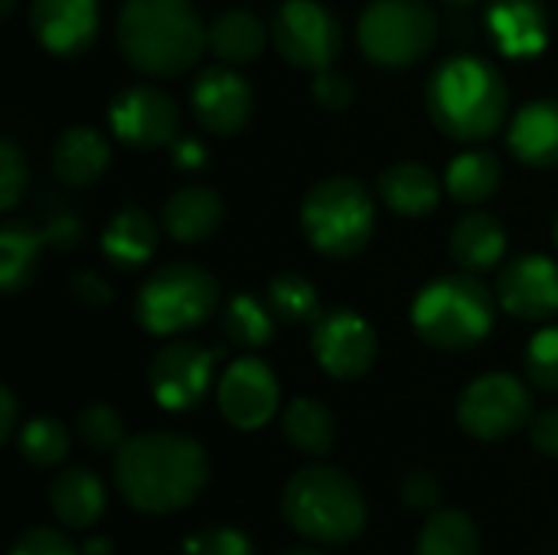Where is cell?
Here are the masks:
<instances>
[{"mask_svg": "<svg viewBox=\"0 0 558 555\" xmlns=\"http://www.w3.org/2000/svg\"><path fill=\"white\" fill-rule=\"evenodd\" d=\"M494 311L497 301L490 288L471 272H461L435 278L418 291L412 304V324L428 347L464 353L490 334Z\"/></svg>", "mask_w": 558, "mask_h": 555, "instance_id": "obj_5", "label": "cell"}, {"mask_svg": "<svg viewBox=\"0 0 558 555\" xmlns=\"http://www.w3.org/2000/svg\"><path fill=\"white\" fill-rule=\"evenodd\" d=\"M445 186L458 203H484L500 186V160L490 150H468L451 160L445 173Z\"/></svg>", "mask_w": 558, "mask_h": 555, "instance_id": "obj_30", "label": "cell"}, {"mask_svg": "<svg viewBox=\"0 0 558 555\" xmlns=\"http://www.w3.org/2000/svg\"><path fill=\"white\" fill-rule=\"evenodd\" d=\"M281 432L288 438L291 448H298L301 455L311 458H324L330 455L333 442H337V422L333 412L317 402V399H294L284 415H281Z\"/></svg>", "mask_w": 558, "mask_h": 555, "instance_id": "obj_26", "label": "cell"}, {"mask_svg": "<svg viewBox=\"0 0 558 555\" xmlns=\"http://www.w3.org/2000/svg\"><path fill=\"white\" fill-rule=\"evenodd\" d=\"M314 360L333 379H360L373 370L379 343L376 330L356 311H327L314 321Z\"/></svg>", "mask_w": 558, "mask_h": 555, "instance_id": "obj_12", "label": "cell"}, {"mask_svg": "<svg viewBox=\"0 0 558 555\" xmlns=\"http://www.w3.org/2000/svg\"><path fill=\"white\" fill-rule=\"evenodd\" d=\"M108 124L118 141L150 150L160 144H173L180 111H177V101L163 88L131 85L114 95V101L108 108Z\"/></svg>", "mask_w": 558, "mask_h": 555, "instance_id": "obj_13", "label": "cell"}, {"mask_svg": "<svg viewBox=\"0 0 558 555\" xmlns=\"http://www.w3.org/2000/svg\"><path fill=\"white\" fill-rule=\"evenodd\" d=\"M209 49L226 65H245L265 49V26L248 10H229L209 26Z\"/></svg>", "mask_w": 558, "mask_h": 555, "instance_id": "obj_28", "label": "cell"}, {"mask_svg": "<svg viewBox=\"0 0 558 555\" xmlns=\"http://www.w3.org/2000/svg\"><path fill=\"white\" fill-rule=\"evenodd\" d=\"M271 36L278 52L298 69H330L343 49L340 20L320 0H284L275 10Z\"/></svg>", "mask_w": 558, "mask_h": 555, "instance_id": "obj_10", "label": "cell"}, {"mask_svg": "<svg viewBox=\"0 0 558 555\" xmlns=\"http://www.w3.org/2000/svg\"><path fill=\"white\" fill-rule=\"evenodd\" d=\"M82 555H114V546L108 536H92L85 546H82Z\"/></svg>", "mask_w": 558, "mask_h": 555, "instance_id": "obj_46", "label": "cell"}, {"mask_svg": "<svg viewBox=\"0 0 558 555\" xmlns=\"http://www.w3.org/2000/svg\"><path fill=\"white\" fill-rule=\"evenodd\" d=\"M69 291H72V298L78 301V304H85V307H105V304H111V285L105 281V278H98L95 272H75L72 278H69Z\"/></svg>", "mask_w": 558, "mask_h": 555, "instance_id": "obj_41", "label": "cell"}, {"mask_svg": "<svg viewBox=\"0 0 558 555\" xmlns=\"http://www.w3.org/2000/svg\"><path fill=\"white\" fill-rule=\"evenodd\" d=\"M111 164V147L95 128H69L56 137L49 167L52 177L65 186H92Z\"/></svg>", "mask_w": 558, "mask_h": 555, "instance_id": "obj_19", "label": "cell"}, {"mask_svg": "<svg viewBox=\"0 0 558 555\" xmlns=\"http://www.w3.org/2000/svg\"><path fill=\"white\" fill-rule=\"evenodd\" d=\"M363 52L386 69H402L432 52L438 16L425 0H373L356 23Z\"/></svg>", "mask_w": 558, "mask_h": 555, "instance_id": "obj_8", "label": "cell"}, {"mask_svg": "<svg viewBox=\"0 0 558 555\" xmlns=\"http://www.w3.org/2000/svg\"><path fill=\"white\" fill-rule=\"evenodd\" d=\"M523 366H526V379L536 389L558 393V327H546L530 340Z\"/></svg>", "mask_w": 558, "mask_h": 555, "instance_id": "obj_35", "label": "cell"}, {"mask_svg": "<svg viewBox=\"0 0 558 555\" xmlns=\"http://www.w3.org/2000/svg\"><path fill=\"white\" fill-rule=\"evenodd\" d=\"M530 412L533 396L510 373L477 376L458 399V425L481 442H500L517 435L530 422Z\"/></svg>", "mask_w": 558, "mask_h": 555, "instance_id": "obj_9", "label": "cell"}, {"mask_svg": "<svg viewBox=\"0 0 558 555\" xmlns=\"http://www.w3.org/2000/svg\"><path fill=\"white\" fill-rule=\"evenodd\" d=\"M160 216H163V229L170 232V239L183 245H199L222 226L226 206L219 193L209 186H183L170 193Z\"/></svg>", "mask_w": 558, "mask_h": 555, "instance_id": "obj_21", "label": "cell"}, {"mask_svg": "<svg viewBox=\"0 0 558 555\" xmlns=\"http://www.w3.org/2000/svg\"><path fill=\"white\" fill-rule=\"evenodd\" d=\"M26 186V160L20 154V147L3 137L0 141V209H13L23 196Z\"/></svg>", "mask_w": 558, "mask_h": 555, "instance_id": "obj_37", "label": "cell"}, {"mask_svg": "<svg viewBox=\"0 0 558 555\" xmlns=\"http://www.w3.org/2000/svg\"><path fill=\"white\" fill-rule=\"evenodd\" d=\"M311 95H314V101H317L324 111H347V108L353 105V82H350V75H343V72L320 69V72L314 75Z\"/></svg>", "mask_w": 558, "mask_h": 555, "instance_id": "obj_38", "label": "cell"}, {"mask_svg": "<svg viewBox=\"0 0 558 555\" xmlns=\"http://www.w3.org/2000/svg\"><path fill=\"white\" fill-rule=\"evenodd\" d=\"M281 555H324V553H317V550H288V553H281Z\"/></svg>", "mask_w": 558, "mask_h": 555, "instance_id": "obj_48", "label": "cell"}, {"mask_svg": "<svg viewBox=\"0 0 558 555\" xmlns=\"http://www.w3.org/2000/svg\"><path fill=\"white\" fill-rule=\"evenodd\" d=\"M226 337L242 350H258L275 337V314L268 304L255 301L252 294H235L222 314Z\"/></svg>", "mask_w": 558, "mask_h": 555, "instance_id": "obj_31", "label": "cell"}, {"mask_svg": "<svg viewBox=\"0 0 558 555\" xmlns=\"http://www.w3.org/2000/svg\"><path fill=\"white\" fill-rule=\"evenodd\" d=\"M530 438L536 451H543L546 458H558V409H546L533 419Z\"/></svg>", "mask_w": 558, "mask_h": 555, "instance_id": "obj_42", "label": "cell"}, {"mask_svg": "<svg viewBox=\"0 0 558 555\" xmlns=\"http://www.w3.org/2000/svg\"><path fill=\"white\" fill-rule=\"evenodd\" d=\"M29 26L52 56H82L98 36V0H33Z\"/></svg>", "mask_w": 558, "mask_h": 555, "instance_id": "obj_17", "label": "cell"}, {"mask_svg": "<svg viewBox=\"0 0 558 555\" xmlns=\"http://www.w3.org/2000/svg\"><path fill=\"white\" fill-rule=\"evenodd\" d=\"M180 555H255L252 543L245 533L232 530V527H209L193 533Z\"/></svg>", "mask_w": 558, "mask_h": 555, "instance_id": "obj_36", "label": "cell"}, {"mask_svg": "<svg viewBox=\"0 0 558 555\" xmlns=\"http://www.w3.org/2000/svg\"><path fill=\"white\" fill-rule=\"evenodd\" d=\"M43 232H46V242H49V245H56V249H72V245L78 242V236H82V226H78L69 213H56L52 219H46Z\"/></svg>", "mask_w": 558, "mask_h": 555, "instance_id": "obj_43", "label": "cell"}, {"mask_svg": "<svg viewBox=\"0 0 558 555\" xmlns=\"http://www.w3.org/2000/svg\"><path fill=\"white\" fill-rule=\"evenodd\" d=\"M216 357L219 353H213L199 343H190V340L160 347L147 366V386H150V396L157 399V406H163L167 412L196 409L213 386Z\"/></svg>", "mask_w": 558, "mask_h": 555, "instance_id": "obj_11", "label": "cell"}, {"mask_svg": "<svg viewBox=\"0 0 558 555\" xmlns=\"http://www.w3.org/2000/svg\"><path fill=\"white\" fill-rule=\"evenodd\" d=\"M75 435L92 451H118L128 442L124 419L105 402H92L75 415Z\"/></svg>", "mask_w": 558, "mask_h": 555, "instance_id": "obj_34", "label": "cell"}, {"mask_svg": "<svg viewBox=\"0 0 558 555\" xmlns=\"http://www.w3.org/2000/svg\"><path fill=\"white\" fill-rule=\"evenodd\" d=\"M190 108L203 131L229 137L242 131L252 118V88L235 69L216 65L199 72V79L193 82Z\"/></svg>", "mask_w": 558, "mask_h": 555, "instance_id": "obj_15", "label": "cell"}, {"mask_svg": "<svg viewBox=\"0 0 558 555\" xmlns=\"http://www.w3.org/2000/svg\"><path fill=\"white\" fill-rule=\"evenodd\" d=\"M154 252H157V222L137 206L114 213L101 232V255L114 268L147 265Z\"/></svg>", "mask_w": 558, "mask_h": 555, "instance_id": "obj_25", "label": "cell"}, {"mask_svg": "<svg viewBox=\"0 0 558 555\" xmlns=\"http://www.w3.org/2000/svg\"><path fill=\"white\" fill-rule=\"evenodd\" d=\"M173 160L180 170H203L209 164V150L196 137H173Z\"/></svg>", "mask_w": 558, "mask_h": 555, "instance_id": "obj_44", "label": "cell"}, {"mask_svg": "<svg viewBox=\"0 0 558 555\" xmlns=\"http://www.w3.org/2000/svg\"><path fill=\"white\" fill-rule=\"evenodd\" d=\"M268 307L284 324H314L320 317L317 288L298 272H281L268 285Z\"/></svg>", "mask_w": 558, "mask_h": 555, "instance_id": "obj_33", "label": "cell"}, {"mask_svg": "<svg viewBox=\"0 0 558 555\" xmlns=\"http://www.w3.org/2000/svg\"><path fill=\"white\" fill-rule=\"evenodd\" d=\"M43 242H46V232L29 222H7L0 229V288H3V294H16L33 281Z\"/></svg>", "mask_w": 558, "mask_h": 555, "instance_id": "obj_27", "label": "cell"}, {"mask_svg": "<svg viewBox=\"0 0 558 555\" xmlns=\"http://www.w3.org/2000/svg\"><path fill=\"white\" fill-rule=\"evenodd\" d=\"M553 242H556V249H558V216H556V222H553Z\"/></svg>", "mask_w": 558, "mask_h": 555, "instance_id": "obj_50", "label": "cell"}, {"mask_svg": "<svg viewBox=\"0 0 558 555\" xmlns=\"http://www.w3.org/2000/svg\"><path fill=\"white\" fill-rule=\"evenodd\" d=\"M445 3H454V7H464V3H477V0H445Z\"/></svg>", "mask_w": 558, "mask_h": 555, "instance_id": "obj_49", "label": "cell"}, {"mask_svg": "<svg viewBox=\"0 0 558 555\" xmlns=\"http://www.w3.org/2000/svg\"><path fill=\"white\" fill-rule=\"evenodd\" d=\"M487 26L497 49L510 59H533L549 43V16L539 0H490Z\"/></svg>", "mask_w": 558, "mask_h": 555, "instance_id": "obj_18", "label": "cell"}, {"mask_svg": "<svg viewBox=\"0 0 558 555\" xmlns=\"http://www.w3.org/2000/svg\"><path fill=\"white\" fill-rule=\"evenodd\" d=\"M10 555H78V550L72 546V540L52 527H33L26 533L16 536Z\"/></svg>", "mask_w": 558, "mask_h": 555, "instance_id": "obj_39", "label": "cell"}, {"mask_svg": "<svg viewBox=\"0 0 558 555\" xmlns=\"http://www.w3.org/2000/svg\"><path fill=\"white\" fill-rule=\"evenodd\" d=\"M16 451L33 464V468H56L69 458V448H72V438H69V429L59 422V419H49V415H39V419H29L20 432H16Z\"/></svg>", "mask_w": 558, "mask_h": 555, "instance_id": "obj_32", "label": "cell"}, {"mask_svg": "<svg viewBox=\"0 0 558 555\" xmlns=\"http://www.w3.org/2000/svg\"><path fill=\"white\" fill-rule=\"evenodd\" d=\"M301 226L307 242L320 255L356 258L373 239L376 206L369 190L356 177H327L307 190Z\"/></svg>", "mask_w": 558, "mask_h": 555, "instance_id": "obj_6", "label": "cell"}, {"mask_svg": "<svg viewBox=\"0 0 558 555\" xmlns=\"http://www.w3.org/2000/svg\"><path fill=\"white\" fill-rule=\"evenodd\" d=\"M209 481V458L199 442L180 432H144L114 455V487L141 514L167 517L190 507Z\"/></svg>", "mask_w": 558, "mask_h": 555, "instance_id": "obj_1", "label": "cell"}, {"mask_svg": "<svg viewBox=\"0 0 558 555\" xmlns=\"http://www.w3.org/2000/svg\"><path fill=\"white\" fill-rule=\"evenodd\" d=\"M281 517L304 540L347 546L363 533L369 507L350 474L330 464H307L288 481L281 494Z\"/></svg>", "mask_w": 558, "mask_h": 555, "instance_id": "obj_4", "label": "cell"}, {"mask_svg": "<svg viewBox=\"0 0 558 555\" xmlns=\"http://www.w3.org/2000/svg\"><path fill=\"white\" fill-rule=\"evenodd\" d=\"M13 7H16V0H3L0 13H3V16H10V13H13Z\"/></svg>", "mask_w": 558, "mask_h": 555, "instance_id": "obj_47", "label": "cell"}, {"mask_svg": "<svg viewBox=\"0 0 558 555\" xmlns=\"http://www.w3.org/2000/svg\"><path fill=\"white\" fill-rule=\"evenodd\" d=\"M219 304V281L193 265L170 262L157 268L137 291L134 317L154 337H173L199 327Z\"/></svg>", "mask_w": 558, "mask_h": 555, "instance_id": "obj_7", "label": "cell"}, {"mask_svg": "<svg viewBox=\"0 0 558 555\" xmlns=\"http://www.w3.org/2000/svg\"><path fill=\"white\" fill-rule=\"evenodd\" d=\"M379 196L399 216H409V219L428 216L441 200V180L435 177L432 167L415 164V160H402V164H392L383 170Z\"/></svg>", "mask_w": 558, "mask_h": 555, "instance_id": "obj_23", "label": "cell"}, {"mask_svg": "<svg viewBox=\"0 0 558 555\" xmlns=\"http://www.w3.org/2000/svg\"><path fill=\"white\" fill-rule=\"evenodd\" d=\"M507 144L517 160L530 167H556L558 164V101L536 98L523 105L507 131Z\"/></svg>", "mask_w": 558, "mask_h": 555, "instance_id": "obj_20", "label": "cell"}, {"mask_svg": "<svg viewBox=\"0 0 558 555\" xmlns=\"http://www.w3.org/2000/svg\"><path fill=\"white\" fill-rule=\"evenodd\" d=\"M16 396L3 386L0 389V438L3 442H13L16 438Z\"/></svg>", "mask_w": 558, "mask_h": 555, "instance_id": "obj_45", "label": "cell"}, {"mask_svg": "<svg viewBox=\"0 0 558 555\" xmlns=\"http://www.w3.org/2000/svg\"><path fill=\"white\" fill-rule=\"evenodd\" d=\"M278 399H281V389H278L271 366L255 357L235 360L222 373L219 389H216L222 419L242 432H255L265 422H271V415L278 412Z\"/></svg>", "mask_w": 558, "mask_h": 555, "instance_id": "obj_14", "label": "cell"}, {"mask_svg": "<svg viewBox=\"0 0 558 555\" xmlns=\"http://www.w3.org/2000/svg\"><path fill=\"white\" fill-rule=\"evenodd\" d=\"M415 555H481L474 520L461 510H435L418 533Z\"/></svg>", "mask_w": 558, "mask_h": 555, "instance_id": "obj_29", "label": "cell"}, {"mask_svg": "<svg viewBox=\"0 0 558 555\" xmlns=\"http://www.w3.org/2000/svg\"><path fill=\"white\" fill-rule=\"evenodd\" d=\"M114 39L131 69L180 75L209 46V29L190 0H128L118 13Z\"/></svg>", "mask_w": 558, "mask_h": 555, "instance_id": "obj_2", "label": "cell"}, {"mask_svg": "<svg viewBox=\"0 0 558 555\" xmlns=\"http://www.w3.org/2000/svg\"><path fill=\"white\" fill-rule=\"evenodd\" d=\"M402 500H405L409 510H418V514L435 510L438 500H441V484H438V478H435L432 471H422V468L409 471L405 481H402Z\"/></svg>", "mask_w": 558, "mask_h": 555, "instance_id": "obj_40", "label": "cell"}, {"mask_svg": "<svg viewBox=\"0 0 558 555\" xmlns=\"http://www.w3.org/2000/svg\"><path fill=\"white\" fill-rule=\"evenodd\" d=\"M425 105L438 131L454 141H484L507 118L510 92L504 75L481 56L445 59L425 88Z\"/></svg>", "mask_w": 558, "mask_h": 555, "instance_id": "obj_3", "label": "cell"}, {"mask_svg": "<svg viewBox=\"0 0 558 555\" xmlns=\"http://www.w3.org/2000/svg\"><path fill=\"white\" fill-rule=\"evenodd\" d=\"M49 507L69 530H88L105 514V487L88 468H65L49 484Z\"/></svg>", "mask_w": 558, "mask_h": 555, "instance_id": "obj_22", "label": "cell"}, {"mask_svg": "<svg viewBox=\"0 0 558 555\" xmlns=\"http://www.w3.org/2000/svg\"><path fill=\"white\" fill-rule=\"evenodd\" d=\"M497 301L520 321H549L558 314V265L546 255H523L504 265Z\"/></svg>", "mask_w": 558, "mask_h": 555, "instance_id": "obj_16", "label": "cell"}, {"mask_svg": "<svg viewBox=\"0 0 558 555\" xmlns=\"http://www.w3.org/2000/svg\"><path fill=\"white\" fill-rule=\"evenodd\" d=\"M504 252H507V232L497 222V216L468 213L458 219V226L451 232V258L464 272H471V275L490 272L500 265Z\"/></svg>", "mask_w": 558, "mask_h": 555, "instance_id": "obj_24", "label": "cell"}]
</instances>
